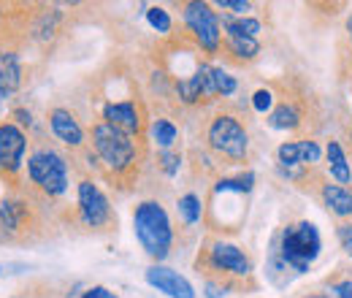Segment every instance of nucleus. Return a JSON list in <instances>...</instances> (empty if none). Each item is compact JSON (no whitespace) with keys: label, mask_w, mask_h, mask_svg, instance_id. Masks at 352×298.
<instances>
[{"label":"nucleus","mask_w":352,"mask_h":298,"mask_svg":"<svg viewBox=\"0 0 352 298\" xmlns=\"http://www.w3.org/2000/svg\"><path fill=\"white\" fill-rule=\"evenodd\" d=\"M252 106H255L258 114L271 111V106H274V95H271V89H258V92L252 95Z\"/></svg>","instance_id":"obj_26"},{"label":"nucleus","mask_w":352,"mask_h":298,"mask_svg":"<svg viewBox=\"0 0 352 298\" xmlns=\"http://www.w3.org/2000/svg\"><path fill=\"white\" fill-rule=\"evenodd\" d=\"M212 71H214L212 65L201 63V65L195 68V74H192V76H187V79L176 82V92H179V98H182L184 103H198V100L214 98V95H217V87H214V74H212Z\"/></svg>","instance_id":"obj_9"},{"label":"nucleus","mask_w":352,"mask_h":298,"mask_svg":"<svg viewBox=\"0 0 352 298\" xmlns=\"http://www.w3.org/2000/svg\"><path fill=\"white\" fill-rule=\"evenodd\" d=\"M25 217H28V206H25V204H19V201H6V204L0 206V231H8V233L19 231V228L25 225Z\"/></svg>","instance_id":"obj_18"},{"label":"nucleus","mask_w":352,"mask_h":298,"mask_svg":"<svg viewBox=\"0 0 352 298\" xmlns=\"http://www.w3.org/2000/svg\"><path fill=\"white\" fill-rule=\"evenodd\" d=\"M160 166H163V171H166L168 176H174L176 171H179V155H174V152L166 149V152L160 155Z\"/></svg>","instance_id":"obj_27"},{"label":"nucleus","mask_w":352,"mask_h":298,"mask_svg":"<svg viewBox=\"0 0 352 298\" xmlns=\"http://www.w3.org/2000/svg\"><path fill=\"white\" fill-rule=\"evenodd\" d=\"M209 257H212V266H214V268H222L225 274H233V277H247V274L252 271L250 257L244 255L236 244L217 242V244L209 250Z\"/></svg>","instance_id":"obj_11"},{"label":"nucleus","mask_w":352,"mask_h":298,"mask_svg":"<svg viewBox=\"0 0 352 298\" xmlns=\"http://www.w3.org/2000/svg\"><path fill=\"white\" fill-rule=\"evenodd\" d=\"M133 231L144 253L155 260H163L174 244V228L166 209L157 201H141L133 212Z\"/></svg>","instance_id":"obj_1"},{"label":"nucleus","mask_w":352,"mask_h":298,"mask_svg":"<svg viewBox=\"0 0 352 298\" xmlns=\"http://www.w3.org/2000/svg\"><path fill=\"white\" fill-rule=\"evenodd\" d=\"M149 136H152L155 144H160L163 149H168V147L176 141L179 130H176V125L174 123H168V120H155L152 128H149Z\"/></svg>","instance_id":"obj_20"},{"label":"nucleus","mask_w":352,"mask_h":298,"mask_svg":"<svg viewBox=\"0 0 352 298\" xmlns=\"http://www.w3.org/2000/svg\"><path fill=\"white\" fill-rule=\"evenodd\" d=\"M103 123L114 125V128L125 130V133H138L141 130V117L133 100H122V103H106L103 106Z\"/></svg>","instance_id":"obj_12"},{"label":"nucleus","mask_w":352,"mask_h":298,"mask_svg":"<svg viewBox=\"0 0 352 298\" xmlns=\"http://www.w3.org/2000/svg\"><path fill=\"white\" fill-rule=\"evenodd\" d=\"M347 33H350V41H352V17L347 19Z\"/></svg>","instance_id":"obj_32"},{"label":"nucleus","mask_w":352,"mask_h":298,"mask_svg":"<svg viewBox=\"0 0 352 298\" xmlns=\"http://www.w3.org/2000/svg\"><path fill=\"white\" fill-rule=\"evenodd\" d=\"M307 298H328V296H307Z\"/></svg>","instance_id":"obj_33"},{"label":"nucleus","mask_w":352,"mask_h":298,"mask_svg":"<svg viewBox=\"0 0 352 298\" xmlns=\"http://www.w3.org/2000/svg\"><path fill=\"white\" fill-rule=\"evenodd\" d=\"M146 22H149L157 33H168V30H171V17H168V11L160 8V6L146 8Z\"/></svg>","instance_id":"obj_23"},{"label":"nucleus","mask_w":352,"mask_h":298,"mask_svg":"<svg viewBox=\"0 0 352 298\" xmlns=\"http://www.w3.org/2000/svg\"><path fill=\"white\" fill-rule=\"evenodd\" d=\"M217 8L233 11V14H244V11H250V3H247V0H220Z\"/></svg>","instance_id":"obj_28"},{"label":"nucleus","mask_w":352,"mask_h":298,"mask_svg":"<svg viewBox=\"0 0 352 298\" xmlns=\"http://www.w3.org/2000/svg\"><path fill=\"white\" fill-rule=\"evenodd\" d=\"M206 138H209V147L214 152H220V155L230 158V160H241L247 155V147H250V138H247L244 125L236 117H230V114H220L209 125Z\"/></svg>","instance_id":"obj_5"},{"label":"nucleus","mask_w":352,"mask_h":298,"mask_svg":"<svg viewBox=\"0 0 352 298\" xmlns=\"http://www.w3.org/2000/svg\"><path fill=\"white\" fill-rule=\"evenodd\" d=\"M298 120H301V114H298V109L296 106H290V103H282L279 109H274L271 111V117H268V125L276 130H293L298 125Z\"/></svg>","instance_id":"obj_19"},{"label":"nucleus","mask_w":352,"mask_h":298,"mask_svg":"<svg viewBox=\"0 0 352 298\" xmlns=\"http://www.w3.org/2000/svg\"><path fill=\"white\" fill-rule=\"evenodd\" d=\"M322 201L339 217H350L352 214V193L342 184H322Z\"/></svg>","instance_id":"obj_16"},{"label":"nucleus","mask_w":352,"mask_h":298,"mask_svg":"<svg viewBox=\"0 0 352 298\" xmlns=\"http://www.w3.org/2000/svg\"><path fill=\"white\" fill-rule=\"evenodd\" d=\"M92 147H95L98 158L111 171L131 169V163L135 160V138L131 133L114 128V125H106V123L92 128Z\"/></svg>","instance_id":"obj_3"},{"label":"nucleus","mask_w":352,"mask_h":298,"mask_svg":"<svg viewBox=\"0 0 352 298\" xmlns=\"http://www.w3.org/2000/svg\"><path fill=\"white\" fill-rule=\"evenodd\" d=\"M49 125H52V133L68 144V147H79L85 141V133H82V125L74 120V114L68 109H52L49 111Z\"/></svg>","instance_id":"obj_13"},{"label":"nucleus","mask_w":352,"mask_h":298,"mask_svg":"<svg viewBox=\"0 0 352 298\" xmlns=\"http://www.w3.org/2000/svg\"><path fill=\"white\" fill-rule=\"evenodd\" d=\"M298 147H301V166L304 163H320V147H317V141H309V138H304V141H298Z\"/></svg>","instance_id":"obj_25"},{"label":"nucleus","mask_w":352,"mask_h":298,"mask_svg":"<svg viewBox=\"0 0 352 298\" xmlns=\"http://www.w3.org/2000/svg\"><path fill=\"white\" fill-rule=\"evenodd\" d=\"M79 212H82V220L89 228H100L111 220V206H109L106 195L89 179L79 182Z\"/></svg>","instance_id":"obj_8"},{"label":"nucleus","mask_w":352,"mask_h":298,"mask_svg":"<svg viewBox=\"0 0 352 298\" xmlns=\"http://www.w3.org/2000/svg\"><path fill=\"white\" fill-rule=\"evenodd\" d=\"M25 149H28V138L25 133L16 128L14 123H3L0 125V173L11 176L16 173L22 166V158H25Z\"/></svg>","instance_id":"obj_7"},{"label":"nucleus","mask_w":352,"mask_h":298,"mask_svg":"<svg viewBox=\"0 0 352 298\" xmlns=\"http://www.w3.org/2000/svg\"><path fill=\"white\" fill-rule=\"evenodd\" d=\"M333 293L339 298H352V279H347V282H339L336 288H333Z\"/></svg>","instance_id":"obj_31"},{"label":"nucleus","mask_w":352,"mask_h":298,"mask_svg":"<svg viewBox=\"0 0 352 298\" xmlns=\"http://www.w3.org/2000/svg\"><path fill=\"white\" fill-rule=\"evenodd\" d=\"M339 239H342V247L347 250V255L352 257V225H339Z\"/></svg>","instance_id":"obj_29"},{"label":"nucleus","mask_w":352,"mask_h":298,"mask_svg":"<svg viewBox=\"0 0 352 298\" xmlns=\"http://www.w3.org/2000/svg\"><path fill=\"white\" fill-rule=\"evenodd\" d=\"M222 25L228 36H239V39H258L261 33V22L252 17H222Z\"/></svg>","instance_id":"obj_17"},{"label":"nucleus","mask_w":352,"mask_h":298,"mask_svg":"<svg viewBox=\"0 0 352 298\" xmlns=\"http://www.w3.org/2000/svg\"><path fill=\"white\" fill-rule=\"evenodd\" d=\"M79 298H117V296H114L109 288H100V285H98V288H89V290H85Z\"/></svg>","instance_id":"obj_30"},{"label":"nucleus","mask_w":352,"mask_h":298,"mask_svg":"<svg viewBox=\"0 0 352 298\" xmlns=\"http://www.w3.org/2000/svg\"><path fill=\"white\" fill-rule=\"evenodd\" d=\"M28 176L46 195H63L68 187V163L52 149H38L28 160Z\"/></svg>","instance_id":"obj_4"},{"label":"nucleus","mask_w":352,"mask_h":298,"mask_svg":"<svg viewBox=\"0 0 352 298\" xmlns=\"http://www.w3.org/2000/svg\"><path fill=\"white\" fill-rule=\"evenodd\" d=\"M350 136H352V130H350Z\"/></svg>","instance_id":"obj_34"},{"label":"nucleus","mask_w":352,"mask_h":298,"mask_svg":"<svg viewBox=\"0 0 352 298\" xmlns=\"http://www.w3.org/2000/svg\"><path fill=\"white\" fill-rule=\"evenodd\" d=\"M325 158H328V171H331V176H333L339 184H350L352 169H350V163H347V155H344V149H342L339 141H328Z\"/></svg>","instance_id":"obj_15"},{"label":"nucleus","mask_w":352,"mask_h":298,"mask_svg":"<svg viewBox=\"0 0 352 298\" xmlns=\"http://www.w3.org/2000/svg\"><path fill=\"white\" fill-rule=\"evenodd\" d=\"M212 74H214V87H217V95L228 98V95H233V92H236V79H233L228 71H222V68H214Z\"/></svg>","instance_id":"obj_24"},{"label":"nucleus","mask_w":352,"mask_h":298,"mask_svg":"<svg viewBox=\"0 0 352 298\" xmlns=\"http://www.w3.org/2000/svg\"><path fill=\"white\" fill-rule=\"evenodd\" d=\"M184 22L192 30L195 41L201 43V49H206V52H217L220 49V17L212 11L209 3H201V0L187 3L184 6Z\"/></svg>","instance_id":"obj_6"},{"label":"nucleus","mask_w":352,"mask_h":298,"mask_svg":"<svg viewBox=\"0 0 352 298\" xmlns=\"http://www.w3.org/2000/svg\"><path fill=\"white\" fill-rule=\"evenodd\" d=\"M320 247H322V242H320V231L314 222L287 225L282 233V260L296 274L309 271V266L320 255Z\"/></svg>","instance_id":"obj_2"},{"label":"nucleus","mask_w":352,"mask_h":298,"mask_svg":"<svg viewBox=\"0 0 352 298\" xmlns=\"http://www.w3.org/2000/svg\"><path fill=\"white\" fill-rule=\"evenodd\" d=\"M19 85H22L19 57L14 52H0V98L14 92Z\"/></svg>","instance_id":"obj_14"},{"label":"nucleus","mask_w":352,"mask_h":298,"mask_svg":"<svg viewBox=\"0 0 352 298\" xmlns=\"http://www.w3.org/2000/svg\"><path fill=\"white\" fill-rule=\"evenodd\" d=\"M146 282L152 288H157L160 293H166L168 298H195L192 285L176 274L174 268H166V266H149L146 268Z\"/></svg>","instance_id":"obj_10"},{"label":"nucleus","mask_w":352,"mask_h":298,"mask_svg":"<svg viewBox=\"0 0 352 298\" xmlns=\"http://www.w3.org/2000/svg\"><path fill=\"white\" fill-rule=\"evenodd\" d=\"M228 49H230L236 57H241V60H252V57H258L261 43H258V39H239V36H228Z\"/></svg>","instance_id":"obj_22"},{"label":"nucleus","mask_w":352,"mask_h":298,"mask_svg":"<svg viewBox=\"0 0 352 298\" xmlns=\"http://www.w3.org/2000/svg\"><path fill=\"white\" fill-rule=\"evenodd\" d=\"M179 214H182V220H184L187 225H195V222L201 220V214H204L201 198H198L195 193H187V195H182V198H179Z\"/></svg>","instance_id":"obj_21"}]
</instances>
